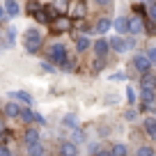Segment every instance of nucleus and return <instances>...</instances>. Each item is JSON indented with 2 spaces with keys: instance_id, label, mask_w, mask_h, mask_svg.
<instances>
[{
  "instance_id": "f257e3e1",
  "label": "nucleus",
  "mask_w": 156,
  "mask_h": 156,
  "mask_svg": "<svg viewBox=\"0 0 156 156\" xmlns=\"http://www.w3.org/2000/svg\"><path fill=\"white\" fill-rule=\"evenodd\" d=\"M41 41H44V34L39 32L37 28H28L23 34V44H25V51L28 53H37L39 46H41Z\"/></svg>"
},
{
  "instance_id": "f03ea898",
  "label": "nucleus",
  "mask_w": 156,
  "mask_h": 156,
  "mask_svg": "<svg viewBox=\"0 0 156 156\" xmlns=\"http://www.w3.org/2000/svg\"><path fill=\"white\" fill-rule=\"evenodd\" d=\"M46 58H48V62L53 64V67H62L64 62H67V48H64L62 44H53L48 46V53H46Z\"/></svg>"
},
{
  "instance_id": "7ed1b4c3",
  "label": "nucleus",
  "mask_w": 156,
  "mask_h": 156,
  "mask_svg": "<svg viewBox=\"0 0 156 156\" xmlns=\"http://www.w3.org/2000/svg\"><path fill=\"white\" fill-rule=\"evenodd\" d=\"M51 30H53V32H69V30H71V19H69V16H58V19L51 23Z\"/></svg>"
},
{
  "instance_id": "20e7f679",
  "label": "nucleus",
  "mask_w": 156,
  "mask_h": 156,
  "mask_svg": "<svg viewBox=\"0 0 156 156\" xmlns=\"http://www.w3.org/2000/svg\"><path fill=\"white\" fill-rule=\"evenodd\" d=\"M133 67H136V71H140L142 76L145 73H149V69H151V64H149V60H147V55H142V53H138L136 58H133Z\"/></svg>"
},
{
  "instance_id": "39448f33",
  "label": "nucleus",
  "mask_w": 156,
  "mask_h": 156,
  "mask_svg": "<svg viewBox=\"0 0 156 156\" xmlns=\"http://www.w3.org/2000/svg\"><path fill=\"white\" fill-rule=\"evenodd\" d=\"M85 14H87V7H85V2H69V19L71 16H76V19H85Z\"/></svg>"
},
{
  "instance_id": "423d86ee",
  "label": "nucleus",
  "mask_w": 156,
  "mask_h": 156,
  "mask_svg": "<svg viewBox=\"0 0 156 156\" xmlns=\"http://www.w3.org/2000/svg\"><path fill=\"white\" fill-rule=\"evenodd\" d=\"M142 32H145L142 16H131L129 19V34H142Z\"/></svg>"
},
{
  "instance_id": "0eeeda50",
  "label": "nucleus",
  "mask_w": 156,
  "mask_h": 156,
  "mask_svg": "<svg viewBox=\"0 0 156 156\" xmlns=\"http://www.w3.org/2000/svg\"><path fill=\"white\" fill-rule=\"evenodd\" d=\"M92 48H94V55H97L99 60H103V58L108 55V51H110V46H108V41H106V39H97Z\"/></svg>"
},
{
  "instance_id": "6e6552de",
  "label": "nucleus",
  "mask_w": 156,
  "mask_h": 156,
  "mask_svg": "<svg viewBox=\"0 0 156 156\" xmlns=\"http://www.w3.org/2000/svg\"><path fill=\"white\" fill-rule=\"evenodd\" d=\"M60 154L62 156H78V147L71 140H62L60 142Z\"/></svg>"
},
{
  "instance_id": "1a4fd4ad",
  "label": "nucleus",
  "mask_w": 156,
  "mask_h": 156,
  "mask_svg": "<svg viewBox=\"0 0 156 156\" xmlns=\"http://www.w3.org/2000/svg\"><path fill=\"white\" fill-rule=\"evenodd\" d=\"M108 46H110L115 53H126V41H124L122 37H112L110 41H108Z\"/></svg>"
},
{
  "instance_id": "9d476101",
  "label": "nucleus",
  "mask_w": 156,
  "mask_h": 156,
  "mask_svg": "<svg viewBox=\"0 0 156 156\" xmlns=\"http://www.w3.org/2000/svg\"><path fill=\"white\" fill-rule=\"evenodd\" d=\"M112 28H115L119 34H129V19H124V16L115 19V21H112Z\"/></svg>"
},
{
  "instance_id": "9b49d317",
  "label": "nucleus",
  "mask_w": 156,
  "mask_h": 156,
  "mask_svg": "<svg viewBox=\"0 0 156 156\" xmlns=\"http://www.w3.org/2000/svg\"><path fill=\"white\" fill-rule=\"evenodd\" d=\"M51 7H53V12L58 16H67L69 14V2H67V0H58V2H53Z\"/></svg>"
},
{
  "instance_id": "f8f14e48",
  "label": "nucleus",
  "mask_w": 156,
  "mask_h": 156,
  "mask_svg": "<svg viewBox=\"0 0 156 156\" xmlns=\"http://www.w3.org/2000/svg\"><path fill=\"white\" fill-rule=\"evenodd\" d=\"M23 140H25V145H28V147L37 145V142H39V131H37V129H28L25 136H23Z\"/></svg>"
},
{
  "instance_id": "ddd939ff",
  "label": "nucleus",
  "mask_w": 156,
  "mask_h": 156,
  "mask_svg": "<svg viewBox=\"0 0 156 156\" xmlns=\"http://www.w3.org/2000/svg\"><path fill=\"white\" fill-rule=\"evenodd\" d=\"M2 9H5V14H7V16H19L21 7H19V2H14V0H7L5 5H2Z\"/></svg>"
},
{
  "instance_id": "4468645a",
  "label": "nucleus",
  "mask_w": 156,
  "mask_h": 156,
  "mask_svg": "<svg viewBox=\"0 0 156 156\" xmlns=\"http://www.w3.org/2000/svg\"><path fill=\"white\" fill-rule=\"evenodd\" d=\"M2 112H5L7 117H19V112H21V106H19V103H14V101H9V103H5Z\"/></svg>"
},
{
  "instance_id": "2eb2a0df",
  "label": "nucleus",
  "mask_w": 156,
  "mask_h": 156,
  "mask_svg": "<svg viewBox=\"0 0 156 156\" xmlns=\"http://www.w3.org/2000/svg\"><path fill=\"white\" fill-rule=\"evenodd\" d=\"M154 85H156V78L151 76V73H145V76H142V80H140V87L154 92Z\"/></svg>"
},
{
  "instance_id": "dca6fc26",
  "label": "nucleus",
  "mask_w": 156,
  "mask_h": 156,
  "mask_svg": "<svg viewBox=\"0 0 156 156\" xmlns=\"http://www.w3.org/2000/svg\"><path fill=\"white\" fill-rule=\"evenodd\" d=\"M12 97H14L19 103H25V106H30V103H32V97H30L28 92H23V90H16V92H12Z\"/></svg>"
},
{
  "instance_id": "f3484780",
  "label": "nucleus",
  "mask_w": 156,
  "mask_h": 156,
  "mask_svg": "<svg viewBox=\"0 0 156 156\" xmlns=\"http://www.w3.org/2000/svg\"><path fill=\"white\" fill-rule=\"evenodd\" d=\"M90 46H92V44H90V39L85 37V34H78V37H76V51H78V53L87 51Z\"/></svg>"
},
{
  "instance_id": "a211bd4d",
  "label": "nucleus",
  "mask_w": 156,
  "mask_h": 156,
  "mask_svg": "<svg viewBox=\"0 0 156 156\" xmlns=\"http://www.w3.org/2000/svg\"><path fill=\"white\" fill-rule=\"evenodd\" d=\"M110 28H112V21H110V19H99V21H97V32H99V34H106Z\"/></svg>"
},
{
  "instance_id": "6ab92c4d",
  "label": "nucleus",
  "mask_w": 156,
  "mask_h": 156,
  "mask_svg": "<svg viewBox=\"0 0 156 156\" xmlns=\"http://www.w3.org/2000/svg\"><path fill=\"white\" fill-rule=\"evenodd\" d=\"M145 133L149 138H156V119H151V117L145 119Z\"/></svg>"
},
{
  "instance_id": "aec40b11",
  "label": "nucleus",
  "mask_w": 156,
  "mask_h": 156,
  "mask_svg": "<svg viewBox=\"0 0 156 156\" xmlns=\"http://www.w3.org/2000/svg\"><path fill=\"white\" fill-rule=\"evenodd\" d=\"M110 156H126V145H122V142H115V145L110 147V151H108Z\"/></svg>"
},
{
  "instance_id": "412c9836",
  "label": "nucleus",
  "mask_w": 156,
  "mask_h": 156,
  "mask_svg": "<svg viewBox=\"0 0 156 156\" xmlns=\"http://www.w3.org/2000/svg\"><path fill=\"white\" fill-rule=\"evenodd\" d=\"M62 124H64L67 129H78V119H76V115H64Z\"/></svg>"
},
{
  "instance_id": "4be33fe9",
  "label": "nucleus",
  "mask_w": 156,
  "mask_h": 156,
  "mask_svg": "<svg viewBox=\"0 0 156 156\" xmlns=\"http://www.w3.org/2000/svg\"><path fill=\"white\" fill-rule=\"evenodd\" d=\"M28 154H30V156H44V145H41V142H37V145L28 147Z\"/></svg>"
},
{
  "instance_id": "5701e85b",
  "label": "nucleus",
  "mask_w": 156,
  "mask_h": 156,
  "mask_svg": "<svg viewBox=\"0 0 156 156\" xmlns=\"http://www.w3.org/2000/svg\"><path fill=\"white\" fill-rule=\"evenodd\" d=\"M19 117H21V119H23L25 124H32V110H30V108H21Z\"/></svg>"
},
{
  "instance_id": "b1692460",
  "label": "nucleus",
  "mask_w": 156,
  "mask_h": 156,
  "mask_svg": "<svg viewBox=\"0 0 156 156\" xmlns=\"http://www.w3.org/2000/svg\"><path fill=\"white\" fill-rule=\"evenodd\" d=\"M140 101H142V106H149V103L154 101V92H149V90H142Z\"/></svg>"
},
{
  "instance_id": "393cba45",
  "label": "nucleus",
  "mask_w": 156,
  "mask_h": 156,
  "mask_svg": "<svg viewBox=\"0 0 156 156\" xmlns=\"http://www.w3.org/2000/svg\"><path fill=\"white\" fill-rule=\"evenodd\" d=\"M138 156H154V149L147 147V145H142L140 149H138Z\"/></svg>"
},
{
  "instance_id": "a878e982",
  "label": "nucleus",
  "mask_w": 156,
  "mask_h": 156,
  "mask_svg": "<svg viewBox=\"0 0 156 156\" xmlns=\"http://www.w3.org/2000/svg\"><path fill=\"white\" fill-rule=\"evenodd\" d=\"M147 14H149L151 21H156V2H149V5H147Z\"/></svg>"
},
{
  "instance_id": "bb28decb",
  "label": "nucleus",
  "mask_w": 156,
  "mask_h": 156,
  "mask_svg": "<svg viewBox=\"0 0 156 156\" xmlns=\"http://www.w3.org/2000/svg\"><path fill=\"white\" fill-rule=\"evenodd\" d=\"M41 69H44L46 73H53V71H58V67H53L51 62H41Z\"/></svg>"
},
{
  "instance_id": "cd10ccee",
  "label": "nucleus",
  "mask_w": 156,
  "mask_h": 156,
  "mask_svg": "<svg viewBox=\"0 0 156 156\" xmlns=\"http://www.w3.org/2000/svg\"><path fill=\"white\" fill-rule=\"evenodd\" d=\"M126 99H129V103H136V90L133 87H126Z\"/></svg>"
},
{
  "instance_id": "c85d7f7f",
  "label": "nucleus",
  "mask_w": 156,
  "mask_h": 156,
  "mask_svg": "<svg viewBox=\"0 0 156 156\" xmlns=\"http://www.w3.org/2000/svg\"><path fill=\"white\" fill-rule=\"evenodd\" d=\"M147 60H149V64H156V48L147 51Z\"/></svg>"
},
{
  "instance_id": "c756f323",
  "label": "nucleus",
  "mask_w": 156,
  "mask_h": 156,
  "mask_svg": "<svg viewBox=\"0 0 156 156\" xmlns=\"http://www.w3.org/2000/svg\"><path fill=\"white\" fill-rule=\"evenodd\" d=\"M32 122H34V124H46V119H44L41 115H37V112H32Z\"/></svg>"
},
{
  "instance_id": "7c9ffc66",
  "label": "nucleus",
  "mask_w": 156,
  "mask_h": 156,
  "mask_svg": "<svg viewBox=\"0 0 156 156\" xmlns=\"http://www.w3.org/2000/svg\"><path fill=\"white\" fill-rule=\"evenodd\" d=\"M14 39H16V30H9V32H7V41L14 44Z\"/></svg>"
},
{
  "instance_id": "2f4dec72",
  "label": "nucleus",
  "mask_w": 156,
  "mask_h": 156,
  "mask_svg": "<svg viewBox=\"0 0 156 156\" xmlns=\"http://www.w3.org/2000/svg\"><path fill=\"white\" fill-rule=\"evenodd\" d=\"M124 117H126V119H131V122H133V119H136V117H138V112H136V110H126V115H124Z\"/></svg>"
},
{
  "instance_id": "473e14b6",
  "label": "nucleus",
  "mask_w": 156,
  "mask_h": 156,
  "mask_svg": "<svg viewBox=\"0 0 156 156\" xmlns=\"http://www.w3.org/2000/svg\"><path fill=\"white\" fill-rule=\"evenodd\" d=\"M0 156H12V154H9V149H7V147H5V145L0 147Z\"/></svg>"
},
{
  "instance_id": "72a5a7b5",
  "label": "nucleus",
  "mask_w": 156,
  "mask_h": 156,
  "mask_svg": "<svg viewBox=\"0 0 156 156\" xmlns=\"http://www.w3.org/2000/svg\"><path fill=\"white\" fill-rule=\"evenodd\" d=\"M92 67H94V71H99V69H101V67H103V60H97V62H94V64H92Z\"/></svg>"
},
{
  "instance_id": "f704fd0d",
  "label": "nucleus",
  "mask_w": 156,
  "mask_h": 156,
  "mask_svg": "<svg viewBox=\"0 0 156 156\" xmlns=\"http://www.w3.org/2000/svg\"><path fill=\"white\" fill-rule=\"evenodd\" d=\"M71 69H73L71 62H64V64H62V71H71Z\"/></svg>"
},
{
  "instance_id": "c9c22d12",
  "label": "nucleus",
  "mask_w": 156,
  "mask_h": 156,
  "mask_svg": "<svg viewBox=\"0 0 156 156\" xmlns=\"http://www.w3.org/2000/svg\"><path fill=\"white\" fill-rule=\"evenodd\" d=\"M7 19V14H5V9H2V5H0V21H5Z\"/></svg>"
},
{
  "instance_id": "e433bc0d",
  "label": "nucleus",
  "mask_w": 156,
  "mask_h": 156,
  "mask_svg": "<svg viewBox=\"0 0 156 156\" xmlns=\"http://www.w3.org/2000/svg\"><path fill=\"white\" fill-rule=\"evenodd\" d=\"M99 156H110V154H108V151H101V154H99Z\"/></svg>"
},
{
  "instance_id": "4c0bfd02",
  "label": "nucleus",
  "mask_w": 156,
  "mask_h": 156,
  "mask_svg": "<svg viewBox=\"0 0 156 156\" xmlns=\"http://www.w3.org/2000/svg\"><path fill=\"white\" fill-rule=\"evenodd\" d=\"M151 110H154V115H156V106H154V108H151Z\"/></svg>"
},
{
  "instance_id": "58836bf2",
  "label": "nucleus",
  "mask_w": 156,
  "mask_h": 156,
  "mask_svg": "<svg viewBox=\"0 0 156 156\" xmlns=\"http://www.w3.org/2000/svg\"><path fill=\"white\" fill-rule=\"evenodd\" d=\"M154 156H156V154H154Z\"/></svg>"
}]
</instances>
